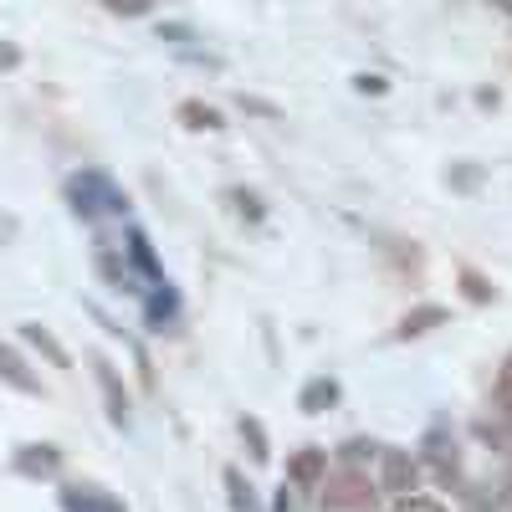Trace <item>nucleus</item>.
I'll list each match as a JSON object with an SVG mask.
<instances>
[{
    "instance_id": "obj_1",
    "label": "nucleus",
    "mask_w": 512,
    "mask_h": 512,
    "mask_svg": "<svg viewBox=\"0 0 512 512\" xmlns=\"http://www.w3.org/2000/svg\"><path fill=\"white\" fill-rule=\"evenodd\" d=\"M67 200L82 221H98V216H118L123 210V195L108 175H98V169H82V175L67 180Z\"/></svg>"
},
{
    "instance_id": "obj_2",
    "label": "nucleus",
    "mask_w": 512,
    "mask_h": 512,
    "mask_svg": "<svg viewBox=\"0 0 512 512\" xmlns=\"http://www.w3.org/2000/svg\"><path fill=\"white\" fill-rule=\"evenodd\" d=\"M374 502L369 482L359 472H338L328 487H323V512H364Z\"/></svg>"
},
{
    "instance_id": "obj_3",
    "label": "nucleus",
    "mask_w": 512,
    "mask_h": 512,
    "mask_svg": "<svg viewBox=\"0 0 512 512\" xmlns=\"http://www.w3.org/2000/svg\"><path fill=\"white\" fill-rule=\"evenodd\" d=\"M415 461L405 451H384V492H395V497H410L415 492Z\"/></svg>"
},
{
    "instance_id": "obj_4",
    "label": "nucleus",
    "mask_w": 512,
    "mask_h": 512,
    "mask_svg": "<svg viewBox=\"0 0 512 512\" xmlns=\"http://www.w3.org/2000/svg\"><path fill=\"white\" fill-rule=\"evenodd\" d=\"M62 512H123V502L98 492V487H67L62 492Z\"/></svg>"
},
{
    "instance_id": "obj_5",
    "label": "nucleus",
    "mask_w": 512,
    "mask_h": 512,
    "mask_svg": "<svg viewBox=\"0 0 512 512\" xmlns=\"http://www.w3.org/2000/svg\"><path fill=\"white\" fill-rule=\"evenodd\" d=\"M323 466H328V451L308 446V451H297V456H292V466H287V477H292V487H303V492H313V487H318V477H323Z\"/></svg>"
},
{
    "instance_id": "obj_6",
    "label": "nucleus",
    "mask_w": 512,
    "mask_h": 512,
    "mask_svg": "<svg viewBox=\"0 0 512 512\" xmlns=\"http://www.w3.org/2000/svg\"><path fill=\"white\" fill-rule=\"evenodd\" d=\"M93 369H98V384H103V400H108V415H113V425H128V395H123L118 374H113L103 359H98Z\"/></svg>"
},
{
    "instance_id": "obj_7",
    "label": "nucleus",
    "mask_w": 512,
    "mask_h": 512,
    "mask_svg": "<svg viewBox=\"0 0 512 512\" xmlns=\"http://www.w3.org/2000/svg\"><path fill=\"white\" fill-rule=\"evenodd\" d=\"M16 466H21L26 477H52L57 466H62V451H57V446H26V451L16 456Z\"/></svg>"
},
{
    "instance_id": "obj_8",
    "label": "nucleus",
    "mask_w": 512,
    "mask_h": 512,
    "mask_svg": "<svg viewBox=\"0 0 512 512\" xmlns=\"http://www.w3.org/2000/svg\"><path fill=\"white\" fill-rule=\"evenodd\" d=\"M0 379H6V384H16V390H26V395H36L41 390V379L11 354V349H0Z\"/></svg>"
},
{
    "instance_id": "obj_9",
    "label": "nucleus",
    "mask_w": 512,
    "mask_h": 512,
    "mask_svg": "<svg viewBox=\"0 0 512 512\" xmlns=\"http://www.w3.org/2000/svg\"><path fill=\"white\" fill-rule=\"evenodd\" d=\"M226 492H231V512H262V502H256V492L246 487L241 472H226Z\"/></svg>"
},
{
    "instance_id": "obj_10",
    "label": "nucleus",
    "mask_w": 512,
    "mask_h": 512,
    "mask_svg": "<svg viewBox=\"0 0 512 512\" xmlns=\"http://www.w3.org/2000/svg\"><path fill=\"white\" fill-rule=\"evenodd\" d=\"M333 400H338V384H333V379H313L308 390H303V410H308V415H318V410L333 405Z\"/></svg>"
},
{
    "instance_id": "obj_11",
    "label": "nucleus",
    "mask_w": 512,
    "mask_h": 512,
    "mask_svg": "<svg viewBox=\"0 0 512 512\" xmlns=\"http://www.w3.org/2000/svg\"><path fill=\"white\" fill-rule=\"evenodd\" d=\"M180 118H185L190 128H221V113L205 108V103H180Z\"/></svg>"
},
{
    "instance_id": "obj_12",
    "label": "nucleus",
    "mask_w": 512,
    "mask_h": 512,
    "mask_svg": "<svg viewBox=\"0 0 512 512\" xmlns=\"http://www.w3.org/2000/svg\"><path fill=\"white\" fill-rule=\"evenodd\" d=\"M446 313L441 308H420V313H410L405 323H400V338H415V333H425V328H436Z\"/></svg>"
},
{
    "instance_id": "obj_13",
    "label": "nucleus",
    "mask_w": 512,
    "mask_h": 512,
    "mask_svg": "<svg viewBox=\"0 0 512 512\" xmlns=\"http://www.w3.org/2000/svg\"><path fill=\"white\" fill-rule=\"evenodd\" d=\"M164 318H175V292H169V282L154 287V297H149V323H164Z\"/></svg>"
},
{
    "instance_id": "obj_14",
    "label": "nucleus",
    "mask_w": 512,
    "mask_h": 512,
    "mask_svg": "<svg viewBox=\"0 0 512 512\" xmlns=\"http://www.w3.org/2000/svg\"><path fill=\"white\" fill-rule=\"evenodd\" d=\"M497 410H502V420L512 425V354H507V364H502V374H497Z\"/></svg>"
},
{
    "instance_id": "obj_15",
    "label": "nucleus",
    "mask_w": 512,
    "mask_h": 512,
    "mask_svg": "<svg viewBox=\"0 0 512 512\" xmlns=\"http://www.w3.org/2000/svg\"><path fill=\"white\" fill-rule=\"evenodd\" d=\"M128 251H134V262H139L149 277H159V262H154V251H149V236H144V231L128 236Z\"/></svg>"
},
{
    "instance_id": "obj_16",
    "label": "nucleus",
    "mask_w": 512,
    "mask_h": 512,
    "mask_svg": "<svg viewBox=\"0 0 512 512\" xmlns=\"http://www.w3.org/2000/svg\"><path fill=\"white\" fill-rule=\"evenodd\" d=\"M26 338H31V344H41V349H47V354H52V364H67V354L57 349V338H52V333H41V328H26Z\"/></svg>"
},
{
    "instance_id": "obj_17",
    "label": "nucleus",
    "mask_w": 512,
    "mask_h": 512,
    "mask_svg": "<svg viewBox=\"0 0 512 512\" xmlns=\"http://www.w3.org/2000/svg\"><path fill=\"white\" fill-rule=\"evenodd\" d=\"M103 6H108V11H118V16H144V11L154 6V0H103Z\"/></svg>"
},
{
    "instance_id": "obj_18",
    "label": "nucleus",
    "mask_w": 512,
    "mask_h": 512,
    "mask_svg": "<svg viewBox=\"0 0 512 512\" xmlns=\"http://www.w3.org/2000/svg\"><path fill=\"white\" fill-rule=\"evenodd\" d=\"M461 282H466V297H472V303H487V297H492V287H487V282H482L477 272H466Z\"/></svg>"
},
{
    "instance_id": "obj_19",
    "label": "nucleus",
    "mask_w": 512,
    "mask_h": 512,
    "mask_svg": "<svg viewBox=\"0 0 512 512\" xmlns=\"http://www.w3.org/2000/svg\"><path fill=\"white\" fill-rule=\"evenodd\" d=\"M395 512H446V507H441V502H431V497H405Z\"/></svg>"
},
{
    "instance_id": "obj_20",
    "label": "nucleus",
    "mask_w": 512,
    "mask_h": 512,
    "mask_svg": "<svg viewBox=\"0 0 512 512\" xmlns=\"http://www.w3.org/2000/svg\"><path fill=\"white\" fill-rule=\"evenodd\" d=\"M241 431L251 436V446H256V456H272V451H267V436H262V425H256V420H241Z\"/></svg>"
}]
</instances>
